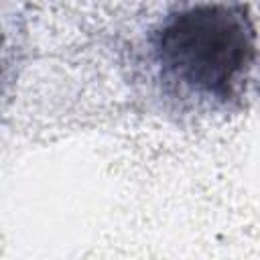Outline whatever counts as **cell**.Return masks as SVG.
<instances>
[{
	"label": "cell",
	"mask_w": 260,
	"mask_h": 260,
	"mask_svg": "<svg viewBox=\"0 0 260 260\" xmlns=\"http://www.w3.org/2000/svg\"><path fill=\"white\" fill-rule=\"evenodd\" d=\"M146 69L160 98L183 112L236 106L260 59V32L242 0H187L146 32Z\"/></svg>",
	"instance_id": "1"
}]
</instances>
